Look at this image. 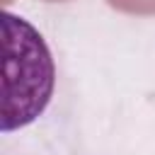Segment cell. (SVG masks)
I'll return each mask as SVG.
<instances>
[{"instance_id": "cell-1", "label": "cell", "mask_w": 155, "mask_h": 155, "mask_svg": "<svg viewBox=\"0 0 155 155\" xmlns=\"http://www.w3.org/2000/svg\"><path fill=\"white\" fill-rule=\"evenodd\" d=\"M5 34V104L2 131L31 124L53 92V61L41 34L10 12L2 15Z\"/></svg>"}, {"instance_id": "cell-2", "label": "cell", "mask_w": 155, "mask_h": 155, "mask_svg": "<svg viewBox=\"0 0 155 155\" xmlns=\"http://www.w3.org/2000/svg\"><path fill=\"white\" fill-rule=\"evenodd\" d=\"M107 2L126 15H140V17L155 15V0H107Z\"/></svg>"}, {"instance_id": "cell-3", "label": "cell", "mask_w": 155, "mask_h": 155, "mask_svg": "<svg viewBox=\"0 0 155 155\" xmlns=\"http://www.w3.org/2000/svg\"><path fill=\"white\" fill-rule=\"evenodd\" d=\"M53 2H56V0H53Z\"/></svg>"}]
</instances>
